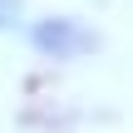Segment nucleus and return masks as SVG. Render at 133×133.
Masks as SVG:
<instances>
[{"label": "nucleus", "mask_w": 133, "mask_h": 133, "mask_svg": "<svg viewBox=\"0 0 133 133\" xmlns=\"http://www.w3.org/2000/svg\"><path fill=\"white\" fill-rule=\"evenodd\" d=\"M30 39H35V49L39 54H49V59H74V54H84V49H94V35L79 25V20H39L35 30H30Z\"/></svg>", "instance_id": "nucleus-1"}]
</instances>
